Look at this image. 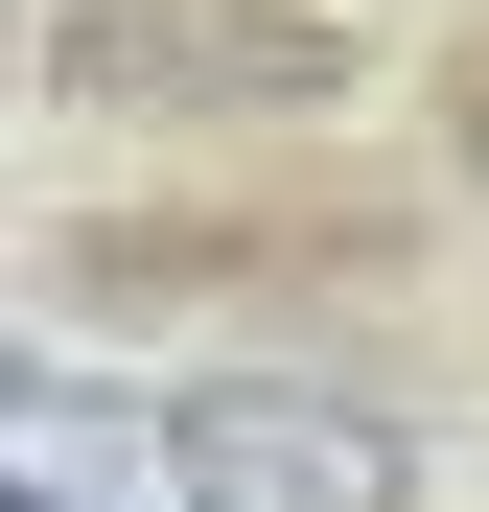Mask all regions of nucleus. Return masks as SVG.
I'll return each mask as SVG.
<instances>
[{
    "mask_svg": "<svg viewBox=\"0 0 489 512\" xmlns=\"http://www.w3.org/2000/svg\"><path fill=\"white\" fill-rule=\"evenodd\" d=\"M0 512H187V419L117 396V373L0 350Z\"/></svg>",
    "mask_w": 489,
    "mask_h": 512,
    "instance_id": "obj_2",
    "label": "nucleus"
},
{
    "mask_svg": "<svg viewBox=\"0 0 489 512\" xmlns=\"http://www.w3.org/2000/svg\"><path fill=\"white\" fill-rule=\"evenodd\" d=\"M163 419H187V512H420L396 419L326 396V373H210V396H163Z\"/></svg>",
    "mask_w": 489,
    "mask_h": 512,
    "instance_id": "obj_1",
    "label": "nucleus"
}]
</instances>
